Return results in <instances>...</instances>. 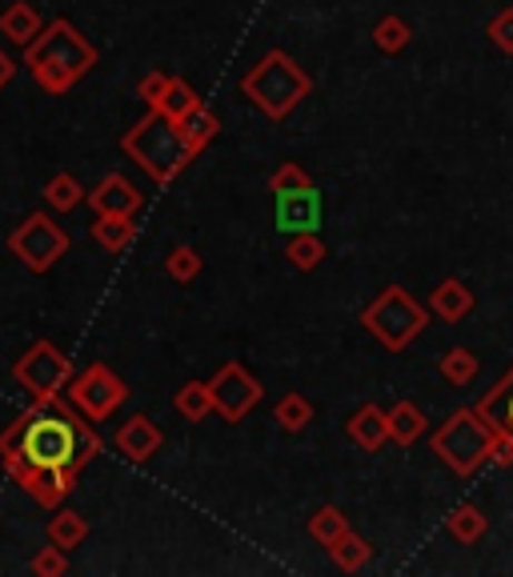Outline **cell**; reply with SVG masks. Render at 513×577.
Listing matches in <instances>:
<instances>
[{"instance_id":"cell-1","label":"cell","mask_w":513,"mask_h":577,"mask_svg":"<svg viewBox=\"0 0 513 577\" xmlns=\"http://www.w3.org/2000/svg\"><path fill=\"white\" fill-rule=\"evenodd\" d=\"M101 433L69 398L32 401L0 429V466L37 506H65L85 466L101 458Z\"/></svg>"},{"instance_id":"cell-2","label":"cell","mask_w":513,"mask_h":577,"mask_svg":"<svg viewBox=\"0 0 513 577\" xmlns=\"http://www.w3.org/2000/svg\"><path fill=\"white\" fill-rule=\"evenodd\" d=\"M97 60H101L97 45L65 17L49 20V25L37 32V40L24 45V69H29L32 80H37L45 92H52V97H61L72 85H81V80L97 69Z\"/></svg>"},{"instance_id":"cell-3","label":"cell","mask_w":513,"mask_h":577,"mask_svg":"<svg viewBox=\"0 0 513 577\" xmlns=\"http://www.w3.org/2000/svg\"><path fill=\"white\" fill-rule=\"evenodd\" d=\"M121 149H125V157H132V165H141V173L152 180V185H172V180L181 177L193 160H197L193 145L185 140L181 125L165 117L161 109L145 113V117L121 137Z\"/></svg>"},{"instance_id":"cell-4","label":"cell","mask_w":513,"mask_h":577,"mask_svg":"<svg viewBox=\"0 0 513 577\" xmlns=\"http://www.w3.org/2000/svg\"><path fill=\"white\" fill-rule=\"evenodd\" d=\"M241 92L265 120H289L313 92V77L285 49H269L241 77Z\"/></svg>"},{"instance_id":"cell-5","label":"cell","mask_w":513,"mask_h":577,"mask_svg":"<svg viewBox=\"0 0 513 577\" xmlns=\"http://www.w3.org/2000/svg\"><path fill=\"white\" fill-rule=\"evenodd\" d=\"M430 449L437 453V461H442L450 473L473 478L477 469L493 461L497 429H493L473 405H462V409H453L450 418L430 433Z\"/></svg>"},{"instance_id":"cell-6","label":"cell","mask_w":513,"mask_h":577,"mask_svg":"<svg viewBox=\"0 0 513 577\" xmlns=\"http://www.w3.org/2000/svg\"><path fill=\"white\" fill-rule=\"evenodd\" d=\"M430 305L413 297L405 285H385L369 305L362 309V329L385 353H405L430 325Z\"/></svg>"},{"instance_id":"cell-7","label":"cell","mask_w":513,"mask_h":577,"mask_svg":"<svg viewBox=\"0 0 513 577\" xmlns=\"http://www.w3.org/2000/svg\"><path fill=\"white\" fill-rule=\"evenodd\" d=\"M12 378H17V385H21L32 401H49V398H61L65 389H69V381L77 378V369H72V361L65 358L52 341H32L21 358L12 361Z\"/></svg>"},{"instance_id":"cell-8","label":"cell","mask_w":513,"mask_h":577,"mask_svg":"<svg viewBox=\"0 0 513 577\" xmlns=\"http://www.w3.org/2000/svg\"><path fill=\"white\" fill-rule=\"evenodd\" d=\"M69 233L61 221H52L49 213H29V217L9 233V253L21 261L24 270L49 273L57 261L69 253Z\"/></svg>"},{"instance_id":"cell-9","label":"cell","mask_w":513,"mask_h":577,"mask_svg":"<svg viewBox=\"0 0 513 577\" xmlns=\"http://www.w3.org/2000/svg\"><path fill=\"white\" fill-rule=\"evenodd\" d=\"M65 398L81 409L89 421H109L112 413L129 401V385H125V381L117 378L105 361H92V365H85L81 373L69 381Z\"/></svg>"},{"instance_id":"cell-10","label":"cell","mask_w":513,"mask_h":577,"mask_svg":"<svg viewBox=\"0 0 513 577\" xmlns=\"http://www.w3.org/2000/svg\"><path fill=\"white\" fill-rule=\"evenodd\" d=\"M209 393H213V413H217L225 426H241L253 409L262 405L265 385L245 369V361L233 358L209 378Z\"/></svg>"},{"instance_id":"cell-11","label":"cell","mask_w":513,"mask_h":577,"mask_svg":"<svg viewBox=\"0 0 513 577\" xmlns=\"http://www.w3.org/2000/svg\"><path fill=\"white\" fill-rule=\"evenodd\" d=\"M85 201H89V209L97 213V217H137V213L145 209L141 189H137L125 173H109V177H101V185L89 189V197Z\"/></svg>"},{"instance_id":"cell-12","label":"cell","mask_w":513,"mask_h":577,"mask_svg":"<svg viewBox=\"0 0 513 577\" xmlns=\"http://www.w3.org/2000/svg\"><path fill=\"white\" fill-rule=\"evenodd\" d=\"M277 229L285 233H313L322 225V193L317 185L297 193H277Z\"/></svg>"},{"instance_id":"cell-13","label":"cell","mask_w":513,"mask_h":577,"mask_svg":"<svg viewBox=\"0 0 513 577\" xmlns=\"http://www.w3.org/2000/svg\"><path fill=\"white\" fill-rule=\"evenodd\" d=\"M161 446H165V433L149 413H132V418L117 429V453L129 458V461H137V466L149 461V458H157Z\"/></svg>"},{"instance_id":"cell-14","label":"cell","mask_w":513,"mask_h":577,"mask_svg":"<svg viewBox=\"0 0 513 577\" xmlns=\"http://www.w3.org/2000/svg\"><path fill=\"white\" fill-rule=\"evenodd\" d=\"M477 413L497 429V438L513 441V365L505 369L502 378L493 381V389H485L482 401H477Z\"/></svg>"},{"instance_id":"cell-15","label":"cell","mask_w":513,"mask_h":577,"mask_svg":"<svg viewBox=\"0 0 513 577\" xmlns=\"http://www.w3.org/2000/svg\"><path fill=\"white\" fill-rule=\"evenodd\" d=\"M345 438H349L357 449H365V453H377V449L389 441V409L373 405V401L362 405L349 421H345Z\"/></svg>"},{"instance_id":"cell-16","label":"cell","mask_w":513,"mask_h":577,"mask_svg":"<svg viewBox=\"0 0 513 577\" xmlns=\"http://www.w3.org/2000/svg\"><path fill=\"white\" fill-rule=\"evenodd\" d=\"M473 293L470 285H465L462 277H445L442 285L430 293V313L437 321H445V325H457V321H465L473 313Z\"/></svg>"},{"instance_id":"cell-17","label":"cell","mask_w":513,"mask_h":577,"mask_svg":"<svg viewBox=\"0 0 513 577\" xmlns=\"http://www.w3.org/2000/svg\"><path fill=\"white\" fill-rule=\"evenodd\" d=\"M41 29H45V17L37 12V4H29V0H12V4H4V12H0V37L17 40V45L37 40Z\"/></svg>"},{"instance_id":"cell-18","label":"cell","mask_w":513,"mask_h":577,"mask_svg":"<svg viewBox=\"0 0 513 577\" xmlns=\"http://www.w3.org/2000/svg\"><path fill=\"white\" fill-rule=\"evenodd\" d=\"M445 534H450L457 546H477V541L490 534V518L482 514V506L462 501V506H457L450 518H445Z\"/></svg>"},{"instance_id":"cell-19","label":"cell","mask_w":513,"mask_h":577,"mask_svg":"<svg viewBox=\"0 0 513 577\" xmlns=\"http://www.w3.org/2000/svg\"><path fill=\"white\" fill-rule=\"evenodd\" d=\"M425 429H430V418H425V409L417 401H397L389 409V441H397V446L422 441Z\"/></svg>"},{"instance_id":"cell-20","label":"cell","mask_w":513,"mask_h":577,"mask_svg":"<svg viewBox=\"0 0 513 577\" xmlns=\"http://www.w3.org/2000/svg\"><path fill=\"white\" fill-rule=\"evenodd\" d=\"M325 257H329V245L322 241V233H289V241H285V261L297 273L322 270Z\"/></svg>"},{"instance_id":"cell-21","label":"cell","mask_w":513,"mask_h":577,"mask_svg":"<svg viewBox=\"0 0 513 577\" xmlns=\"http://www.w3.org/2000/svg\"><path fill=\"white\" fill-rule=\"evenodd\" d=\"M329 558H333V566L345 569V574H362V569L373 561V546L357 534V529H345L342 538L329 546Z\"/></svg>"},{"instance_id":"cell-22","label":"cell","mask_w":513,"mask_h":577,"mask_svg":"<svg viewBox=\"0 0 513 577\" xmlns=\"http://www.w3.org/2000/svg\"><path fill=\"white\" fill-rule=\"evenodd\" d=\"M177 125H181L185 140L193 145V153H197V157H201V153L209 149L213 140H217V133H221V117H217V113H213L205 100L185 120H177Z\"/></svg>"},{"instance_id":"cell-23","label":"cell","mask_w":513,"mask_h":577,"mask_svg":"<svg viewBox=\"0 0 513 577\" xmlns=\"http://www.w3.org/2000/svg\"><path fill=\"white\" fill-rule=\"evenodd\" d=\"M477 369H482V358H477L473 349H465V345L445 349L442 361H437V373H442V378L450 381V385H457V389L473 385V378H477Z\"/></svg>"},{"instance_id":"cell-24","label":"cell","mask_w":513,"mask_h":577,"mask_svg":"<svg viewBox=\"0 0 513 577\" xmlns=\"http://www.w3.org/2000/svg\"><path fill=\"white\" fill-rule=\"evenodd\" d=\"M85 538H89V521H85V514L57 506V514H52V521H49V541L52 546L69 554V549H77Z\"/></svg>"},{"instance_id":"cell-25","label":"cell","mask_w":513,"mask_h":577,"mask_svg":"<svg viewBox=\"0 0 513 577\" xmlns=\"http://www.w3.org/2000/svg\"><path fill=\"white\" fill-rule=\"evenodd\" d=\"M172 409L181 413L189 426L205 421L213 413V393H209V381H185L177 393H172Z\"/></svg>"},{"instance_id":"cell-26","label":"cell","mask_w":513,"mask_h":577,"mask_svg":"<svg viewBox=\"0 0 513 577\" xmlns=\"http://www.w3.org/2000/svg\"><path fill=\"white\" fill-rule=\"evenodd\" d=\"M92 241L105 253H125L137 241V225H132V217H97L92 221Z\"/></svg>"},{"instance_id":"cell-27","label":"cell","mask_w":513,"mask_h":577,"mask_svg":"<svg viewBox=\"0 0 513 577\" xmlns=\"http://www.w3.org/2000/svg\"><path fill=\"white\" fill-rule=\"evenodd\" d=\"M305 529H309V538L317 541V546L329 549L333 541L342 538L345 529H353V526H349V518H345V514H342L337 506H322V509H313V514H309Z\"/></svg>"},{"instance_id":"cell-28","label":"cell","mask_w":513,"mask_h":577,"mask_svg":"<svg viewBox=\"0 0 513 577\" xmlns=\"http://www.w3.org/2000/svg\"><path fill=\"white\" fill-rule=\"evenodd\" d=\"M85 197H89V193L81 189V180L72 177V173H52V177L45 180V201H49L52 213H72Z\"/></svg>"},{"instance_id":"cell-29","label":"cell","mask_w":513,"mask_h":577,"mask_svg":"<svg viewBox=\"0 0 513 577\" xmlns=\"http://www.w3.org/2000/svg\"><path fill=\"white\" fill-rule=\"evenodd\" d=\"M273 421L285 429V433H302L313 421V401L305 393H285L277 405H273Z\"/></svg>"},{"instance_id":"cell-30","label":"cell","mask_w":513,"mask_h":577,"mask_svg":"<svg viewBox=\"0 0 513 577\" xmlns=\"http://www.w3.org/2000/svg\"><path fill=\"white\" fill-rule=\"evenodd\" d=\"M410 37H413V29L402 17H393V12L373 25V45H377V52H385V57H397V52L410 49Z\"/></svg>"},{"instance_id":"cell-31","label":"cell","mask_w":513,"mask_h":577,"mask_svg":"<svg viewBox=\"0 0 513 577\" xmlns=\"http://www.w3.org/2000/svg\"><path fill=\"white\" fill-rule=\"evenodd\" d=\"M197 105H201V97H197V89H193L189 80H185V77H172L157 109H161L169 120H185L193 109H197Z\"/></svg>"},{"instance_id":"cell-32","label":"cell","mask_w":513,"mask_h":577,"mask_svg":"<svg viewBox=\"0 0 513 577\" xmlns=\"http://www.w3.org/2000/svg\"><path fill=\"white\" fill-rule=\"evenodd\" d=\"M201 270H205V261L193 245H177V250H169V257H165V273H169L177 285H193V281L201 277Z\"/></svg>"},{"instance_id":"cell-33","label":"cell","mask_w":513,"mask_h":577,"mask_svg":"<svg viewBox=\"0 0 513 577\" xmlns=\"http://www.w3.org/2000/svg\"><path fill=\"white\" fill-rule=\"evenodd\" d=\"M313 177L305 165H297V160H285V165H277V169L269 173V193L277 197V193H297V189H309Z\"/></svg>"},{"instance_id":"cell-34","label":"cell","mask_w":513,"mask_h":577,"mask_svg":"<svg viewBox=\"0 0 513 577\" xmlns=\"http://www.w3.org/2000/svg\"><path fill=\"white\" fill-rule=\"evenodd\" d=\"M485 37L493 40V49L505 52V57H513V4L502 12H493V20L485 25Z\"/></svg>"},{"instance_id":"cell-35","label":"cell","mask_w":513,"mask_h":577,"mask_svg":"<svg viewBox=\"0 0 513 577\" xmlns=\"http://www.w3.org/2000/svg\"><path fill=\"white\" fill-rule=\"evenodd\" d=\"M32 574H37V577H65V574H69V554H65V549H57L49 541V546H45L37 558H32Z\"/></svg>"},{"instance_id":"cell-36","label":"cell","mask_w":513,"mask_h":577,"mask_svg":"<svg viewBox=\"0 0 513 577\" xmlns=\"http://www.w3.org/2000/svg\"><path fill=\"white\" fill-rule=\"evenodd\" d=\"M169 80H172V72H161V69L145 72V77L137 80V97L145 100V109H157V105H161L165 89H169Z\"/></svg>"},{"instance_id":"cell-37","label":"cell","mask_w":513,"mask_h":577,"mask_svg":"<svg viewBox=\"0 0 513 577\" xmlns=\"http://www.w3.org/2000/svg\"><path fill=\"white\" fill-rule=\"evenodd\" d=\"M12 77H17V60H12L9 52L0 49V89H4V85H9Z\"/></svg>"}]
</instances>
